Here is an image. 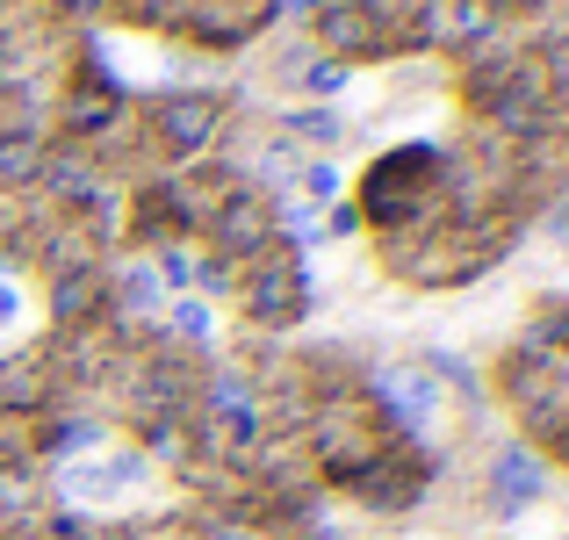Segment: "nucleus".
<instances>
[{
    "instance_id": "3",
    "label": "nucleus",
    "mask_w": 569,
    "mask_h": 540,
    "mask_svg": "<svg viewBox=\"0 0 569 540\" xmlns=\"http://www.w3.org/2000/svg\"><path fill=\"white\" fill-rule=\"evenodd\" d=\"M217 130V94H173L159 101V138L173 144V152H202V138Z\"/></svg>"
},
{
    "instance_id": "4",
    "label": "nucleus",
    "mask_w": 569,
    "mask_h": 540,
    "mask_svg": "<svg viewBox=\"0 0 569 540\" xmlns=\"http://www.w3.org/2000/svg\"><path fill=\"white\" fill-rule=\"evenodd\" d=\"M303 87H310V94H332V87H347V58H318V66L303 72Z\"/></svg>"
},
{
    "instance_id": "1",
    "label": "nucleus",
    "mask_w": 569,
    "mask_h": 540,
    "mask_svg": "<svg viewBox=\"0 0 569 540\" xmlns=\"http://www.w3.org/2000/svg\"><path fill=\"white\" fill-rule=\"evenodd\" d=\"M361 209L382 231V246H403V238L432 231L447 209V159L432 144H403V152L376 159L361 180Z\"/></svg>"
},
{
    "instance_id": "2",
    "label": "nucleus",
    "mask_w": 569,
    "mask_h": 540,
    "mask_svg": "<svg viewBox=\"0 0 569 540\" xmlns=\"http://www.w3.org/2000/svg\"><path fill=\"white\" fill-rule=\"evenodd\" d=\"M246 310L260 324H289L296 310H303V274H296V260H267V267H252V281H246Z\"/></svg>"
},
{
    "instance_id": "6",
    "label": "nucleus",
    "mask_w": 569,
    "mask_h": 540,
    "mask_svg": "<svg viewBox=\"0 0 569 540\" xmlns=\"http://www.w3.org/2000/svg\"><path fill=\"white\" fill-rule=\"evenodd\" d=\"M0 80H8V72H0Z\"/></svg>"
},
{
    "instance_id": "5",
    "label": "nucleus",
    "mask_w": 569,
    "mask_h": 540,
    "mask_svg": "<svg viewBox=\"0 0 569 540\" xmlns=\"http://www.w3.org/2000/svg\"><path fill=\"white\" fill-rule=\"evenodd\" d=\"M303 180H310V194H339V173L332 167H303Z\"/></svg>"
}]
</instances>
